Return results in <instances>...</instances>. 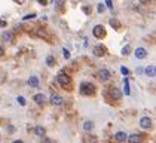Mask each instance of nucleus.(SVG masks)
Wrapping results in <instances>:
<instances>
[{
    "label": "nucleus",
    "instance_id": "f257e3e1",
    "mask_svg": "<svg viewBox=\"0 0 156 143\" xmlns=\"http://www.w3.org/2000/svg\"><path fill=\"white\" fill-rule=\"evenodd\" d=\"M57 82L58 83H60V85L63 87V88H71V77L68 76V75H66V73H63V72H61V73H58L57 75Z\"/></svg>",
    "mask_w": 156,
    "mask_h": 143
},
{
    "label": "nucleus",
    "instance_id": "f03ea898",
    "mask_svg": "<svg viewBox=\"0 0 156 143\" xmlns=\"http://www.w3.org/2000/svg\"><path fill=\"white\" fill-rule=\"evenodd\" d=\"M80 94L83 95H94L95 94V87L89 82H82L80 83Z\"/></svg>",
    "mask_w": 156,
    "mask_h": 143
},
{
    "label": "nucleus",
    "instance_id": "7ed1b4c3",
    "mask_svg": "<svg viewBox=\"0 0 156 143\" xmlns=\"http://www.w3.org/2000/svg\"><path fill=\"white\" fill-rule=\"evenodd\" d=\"M92 34H94V37H97V39H103L104 36H106V30H104V27H103L101 24H98V25H95V27H94Z\"/></svg>",
    "mask_w": 156,
    "mask_h": 143
},
{
    "label": "nucleus",
    "instance_id": "20e7f679",
    "mask_svg": "<svg viewBox=\"0 0 156 143\" xmlns=\"http://www.w3.org/2000/svg\"><path fill=\"white\" fill-rule=\"evenodd\" d=\"M49 101H51V105H54V106H61L63 103H64L63 97L60 94H55V93L49 97Z\"/></svg>",
    "mask_w": 156,
    "mask_h": 143
},
{
    "label": "nucleus",
    "instance_id": "39448f33",
    "mask_svg": "<svg viewBox=\"0 0 156 143\" xmlns=\"http://www.w3.org/2000/svg\"><path fill=\"white\" fill-rule=\"evenodd\" d=\"M140 125L144 130H150L152 128V119L149 118V116H143V118L140 119Z\"/></svg>",
    "mask_w": 156,
    "mask_h": 143
},
{
    "label": "nucleus",
    "instance_id": "423d86ee",
    "mask_svg": "<svg viewBox=\"0 0 156 143\" xmlns=\"http://www.w3.org/2000/svg\"><path fill=\"white\" fill-rule=\"evenodd\" d=\"M106 52H107V49H106V46H103V45H98V46H95L92 49V54L95 57H103Z\"/></svg>",
    "mask_w": 156,
    "mask_h": 143
},
{
    "label": "nucleus",
    "instance_id": "0eeeda50",
    "mask_svg": "<svg viewBox=\"0 0 156 143\" xmlns=\"http://www.w3.org/2000/svg\"><path fill=\"white\" fill-rule=\"evenodd\" d=\"M97 77H98L100 81H107L109 77H110V72L107 69H101L98 73H97Z\"/></svg>",
    "mask_w": 156,
    "mask_h": 143
},
{
    "label": "nucleus",
    "instance_id": "6e6552de",
    "mask_svg": "<svg viewBox=\"0 0 156 143\" xmlns=\"http://www.w3.org/2000/svg\"><path fill=\"white\" fill-rule=\"evenodd\" d=\"M126 139H128V136H126L125 131H118V133L115 134V140H116V142H119V143L126 142Z\"/></svg>",
    "mask_w": 156,
    "mask_h": 143
},
{
    "label": "nucleus",
    "instance_id": "1a4fd4ad",
    "mask_svg": "<svg viewBox=\"0 0 156 143\" xmlns=\"http://www.w3.org/2000/svg\"><path fill=\"white\" fill-rule=\"evenodd\" d=\"M128 143H141L143 140V136L141 134H131V136H128Z\"/></svg>",
    "mask_w": 156,
    "mask_h": 143
},
{
    "label": "nucleus",
    "instance_id": "9d476101",
    "mask_svg": "<svg viewBox=\"0 0 156 143\" xmlns=\"http://www.w3.org/2000/svg\"><path fill=\"white\" fill-rule=\"evenodd\" d=\"M110 97L115 99V100H119L120 97H122V94H120V91L116 88V87H112V88H110Z\"/></svg>",
    "mask_w": 156,
    "mask_h": 143
},
{
    "label": "nucleus",
    "instance_id": "9b49d317",
    "mask_svg": "<svg viewBox=\"0 0 156 143\" xmlns=\"http://www.w3.org/2000/svg\"><path fill=\"white\" fill-rule=\"evenodd\" d=\"M33 100L37 103V105H43L45 101H46V97H45V94H42V93H39V94H36L34 97H33Z\"/></svg>",
    "mask_w": 156,
    "mask_h": 143
},
{
    "label": "nucleus",
    "instance_id": "f8f14e48",
    "mask_svg": "<svg viewBox=\"0 0 156 143\" xmlns=\"http://www.w3.org/2000/svg\"><path fill=\"white\" fill-rule=\"evenodd\" d=\"M135 57L137 58H146V55H147V51L144 49V48H137L135 49Z\"/></svg>",
    "mask_w": 156,
    "mask_h": 143
},
{
    "label": "nucleus",
    "instance_id": "ddd939ff",
    "mask_svg": "<svg viewBox=\"0 0 156 143\" xmlns=\"http://www.w3.org/2000/svg\"><path fill=\"white\" fill-rule=\"evenodd\" d=\"M83 143H97V137L91 134H85L83 136Z\"/></svg>",
    "mask_w": 156,
    "mask_h": 143
},
{
    "label": "nucleus",
    "instance_id": "4468645a",
    "mask_svg": "<svg viewBox=\"0 0 156 143\" xmlns=\"http://www.w3.org/2000/svg\"><path fill=\"white\" fill-rule=\"evenodd\" d=\"M28 85H30V87H33V88L39 87V77H37V76H30V79H28Z\"/></svg>",
    "mask_w": 156,
    "mask_h": 143
},
{
    "label": "nucleus",
    "instance_id": "2eb2a0df",
    "mask_svg": "<svg viewBox=\"0 0 156 143\" xmlns=\"http://www.w3.org/2000/svg\"><path fill=\"white\" fill-rule=\"evenodd\" d=\"M92 128H94V122L92 121H85L83 122V130H85V131H92Z\"/></svg>",
    "mask_w": 156,
    "mask_h": 143
},
{
    "label": "nucleus",
    "instance_id": "dca6fc26",
    "mask_svg": "<svg viewBox=\"0 0 156 143\" xmlns=\"http://www.w3.org/2000/svg\"><path fill=\"white\" fill-rule=\"evenodd\" d=\"M34 133H36L37 136H40V137H43V136H45V133H46V130H45L42 125H37V127L34 128Z\"/></svg>",
    "mask_w": 156,
    "mask_h": 143
},
{
    "label": "nucleus",
    "instance_id": "f3484780",
    "mask_svg": "<svg viewBox=\"0 0 156 143\" xmlns=\"http://www.w3.org/2000/svg\"><path fill=\"white\" fill-rule=\"evenodd\" d=\"M144 72H146V75H147V76H152V77H153V76H155V66L152 64V66L146 67V70H144Z\"/></svg>",
    "mask_w": 156,
    "mask_h": 143
},
{
    "label": "nucleus",
    "instance_id": "a211bd4d",
    "mask_svg": "<svg viewBox=\"0 0 156 143\" xmlns=\"http://www.w3.org/2000/svg\"><path fill=\"white\" fill-rule=\"evenodd\" d=\"M110 25H112L113 28H116V30H119V28H120V23L118 21V19H115V18L110 19Z\"/></svg>",
    "mask_w": 156,
    "mask_h": 143
},
{
    "label": "nucleus",
    "instance_id": "6ab92c4d",
    "mask_svg": "<svg viewBox=\"0 0 156 143\" xmlns=\"http://www.w3.org/2000/svg\"><path fill=\"white\" fill-rule=\"evenodd\" d=\"M123 93L126 95H129V82H128L126 77H125V81H123Z\"/></svg>",
    "mask_w": 156,
    "mask_h": 143
},
{
    "label": "nucleus",
    "instance_id": "aec40b11",
    "mask_svg": "<svg viewBox=\"0 0 156 143\" xmlns=\"http://www.w3.org/2000/svg\"><path fill=\"white\" fill-rule=\"evenodd\" d=\"M46 64H48L49 67H52L55 64V60H54V57H52V55H48L46 57Z\"/></svg>",
    "mask_w": 156,
    "mask_h": 143
},
{
    "label": "nucleus",
    "instance_id": "412c9836",
    "mask_svg": "<svg viewBox=\"0 0 156 143\" xmlns=\"http://www.w3.org/2000/svg\"><path fill=\"white\" fill-rule=\"evenodd\" d=\"M3 39H5L6 42H11V40H12V33H11V31H8V33H3Z\"/></svg>",
    "mask_w": 156,
    "mask_h": 143
},
{
    "label": "nucleus",
    "instance_id": "4be33fe9",
    "mask_svg": "<svg viewBox=\"0 0 156 143\" xmlns=\"http://www.w3.org/2000/svg\"><path fill=\"white\" fill-rule=\"evenodd\" d=\"M129 52H131V48H129L128 45H126V46H123V49H122V54H123V55H128Z\"/></svg>",
    "mask_w": 156,
    "mask_h": 143
},
{
    "label": "nucleus",
    "instance_id": "5701e85b",
    "mask_svg": "<svg viewBox=\"0 0 156 143\" xmlns=\"http://www.w3.org/2000/svg\"><path fill=\"white\" fill-rule=\"evenodd\" d=\"M16 101H18L21 106H25V99H24V97H21V95H19L18 99H16Z\"/></svg>",
    "mask_w": 156,
    "mask_h": 143
},
{
    "label": "nucleus",
    "instance_id": "b1692460",
    "mask_svg": "<svg viewBox=\"0 0 156 143\" xmlns=\"http://www.w3.org/2000/svg\"><path fill=\"white\" fill-rule=\"evenodd\" d=\"M120 72H122V73L125 75V76H128V75H129V70H128L125 66H122V67H120Z\"/></svg>",
    "mask_w": 156,
    "mask_h": 143
},
{
    "label": "nucleus",
    "instance_id": "393cba45",
    "mask_svg": "<svg viewBox=\"0 0 156 143\" xmlns=\"http://www.w3.org/2000/svg\"><path fill=\"white\" fill-rule=\"evenodd\" d=\"M106 6H107L110 11H112L113 9V2H112V0H106Z\"/></svg>",
    "mask_w": 156,
    "mask_h": 143
},
{
    "label": "nucleus",
    "instance_id": "a878e982",
    "mask_svg": "<svg viewBox=\"0 0 156 143\" xmlns=\"http://www.w3.org/2000/svg\"><path fill=\"white\" fill-rule=\"evenodd\" d=\"M98 12H100V14H103V12H104V5L103 3L98 5Z\"/></svg>",
    "mask_w": 156,
    "mask_h": 143
},
{
    "label": "nucleus",
    "instance_id": "bb28decb",
    "mask_svg": "<svg viewBox=\"0 0 156 143\" xmlns=\"http://www.w3.org/2000/svg\"><path fill=\"white\" fill-rule=\"evenodd\" d=\"M83 12H85V14H89V12H91V8H88V6H83Z\"/></svg>",
    "mask_w": 156,
    "mask_h": 143
},
{
    "label": "nucleus",
    "instance_id": "cd10ccee",
    "mask_svg": "<svg viewBox=\"0 0 156 143\" xmlns=\"http://www.w3.org/2000/svg\"><path fill=\"white\" fill-rule=\"evenodd\" d=\"M63 54H64V57H66V58H70V52H68L67 49H64V51H63Z\"/></svg>",
    "mask_w": 156,
    "mask_h": 143
},
{
    "label": "nucleus",
    "instance_id": "c85d7f7f",
    "mask_svg": "<svg viewBox=\"0 0 156 143\" xmlns=\"http://www.w3.org/2000/svg\"><path fill=\"white\" fill-rule=\"evenodd\" d=\"M5 25H8V24H6V21H5V19H0V28H3Z\"/></svg>",
    "mask_w": 156,
    "mask_h": 143
},
{
    "label": "nucleus",
    "instance_id": "c756f323",
    "mask_svg": "<svg viewBox=\"0 0 156 143\" xmlns=\"http://www.w3.org/2000/svg\"><path fill=\"white\" fill-rule=\"evenodd\" d=\"M30 18H36V14H30L27 17H24V19H30Z\"/></svg>",
    "mask_w": 156,
    "mask_h": 143
},
{
    "label": "nucleus",
    "instance_id": "7c9ffc66",
    "mask_svg": "<svg viewBox=\"0 0 156 143\" xmlns=\"http://www.w3.org/2000/svg\"><path fill=\"white\" fill-rule=\"evenodd\" d=\"M37 2L40 3V5H43V6H45V5H48V0H37Z\"/></svg>",
    "mask_w": 156,
    "mask_h": 143
},
{
    "label": "nucleus",
    "instance_id": "2f4dec72",
    "mask_svg": "<svg viewBox=\"0 0 156 143\" xmlns=\"http://www.w3.org/2000/svg\"><path fill=\"white\" fill-rule=\"evenodd\" d=\"M12 2H15V3H18V5H22L25 0H12Z\"/></svg>",
    "mask_w": 156,
    "mask_h": 143
},
{
    "label": "nucleus",
    "instance_id": "473e14b6",
    "mask_svg": "<svg viewBox=\"0 0 156 143\" xmlns=\"http://www.w3.org/2000/svg\"><path fill=\"white\" fill-rule=\"evenodd\" d=\"M43 143H54V142H52L51 139H45V140H43Z\"/></svg>",
    "mask_w": 156,
    "mask_h": 143
},
{
    "label": "nucleus",
    "instance_id": "72a5a7b5",
    "mask_svg": "<svg viewBox=\"0 0 156 143\" xmlns=\"http://www.w3.org/2000/svg\"><path fill=\"white\" fill-rule=\"evenodd\" d=\"M14 143H24L22 140H14Z\"/></svg>",
    "mask_w": 156,
    "mask_h": 143
},
{
    "label": "nucleus",
    "instance_id": "f704fd0d",
    "mask_svg": "<svg viewBox=\"0 0 156 143\" xmlns=\"http://www.w3.org/2000/svg\"><path fill=\"white\" fill-rule=\"evenodd\" d=\"M0 55H3V48L0 46Z\"/></svg>",
    "mask_w": 156,
    "mask_h": 143
}]
</instances>
